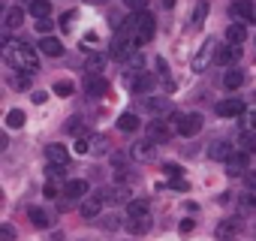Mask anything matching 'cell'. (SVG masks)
I'll list each match as a JSON object with an SVG mask.
<instances>
[{
  "instance_id": "cell-30",
  "label": "cell",
  "mask_w": 256,
  "mask_h": 241,
  "mask_svg": "<svg viewBox=\"0 0 256 241\" xmlns=\"http://www.w3.org/2000/svg\"><path fill=\"white\" fill-rule=\"evenodd\" d=\"M238 145H241V151H247V154H256V133H253V130H241V136H238Z\"/></svg>"
},
{
  "instance_id": "cell-28",
  "label": "cell",
  "mask_w": 256,
  "mask_h": 241,
  "mask_svg": "<svg viewBox=\"0 0 256 241\" xmlns=\"http://www.w3.org/2000/svg\"><path fill=\"white\" fill-rule=\"evenodd\" d=\"M118 130H124V133H136V130H139V118H136L133 112H124V114L118 118Z\"/></svg>"
},
{
  "instance_id": "cell-34",
  "label": "cell",
  "mask_w": 256,
  "mask_h": 241,
  "mask_svg": "<svg viewBox=\"0 0 256 241\" xmlns=\"http://www.w3.org/2000/svg\"><path fill=\"white\" fill-rule=\"evenodd\" d=\"M90 154H108V139L106 136L90 139Z\"/></svg>"
},
{
  "instance_id": "cell-42",
  "label": "cell",
  "mask_w": 256,
  "mask_h": 241,
  "mask_svg": "<svg viewBox=\"0 0 256 241\" xmlns=\"http://www.w3.org/2000/svg\"><path fill=\"white\" fill-rule=\"evenodd\" d=\"M90 151V139L88 136H78V142H76V154H88Z\"/></svg>"
},
{
  "instance_id": "cell-54",
  "label": "cell",
  "mask_w": 256,
  "mask_h": 241,
  "mask_svg": "<svg viewBox=\"0 0 256 241\" xmlns=\"http://www.w3.org/2000/svg\"><path fill=\"white\" fill-rule=\"evenodd\" d=\"M46 100H48V94H46V90H36V94H34V102H46Z\"/></svg>"
},
{
  "instance_id": "cell-50",
  "label": "cell",
  "mask_w": 256,
  "mask_h": 241,
  "mask_svg": "<svg viewBox=\"0 0 256 241\" xmlns=\"http://www.w3.org/2000/svg\"><path fill=\"white\" fill-rule=\"evenodd\" d=\"M169 187H172V190H187V184H184L181 178H172V181H169Z\"/></svg>"
},
{
  "instance_id": "cell-48",
  "label": "cell",
  "mask_w": 256,
  "mask_h": 241,
  "mask_svg": "<svg viewBox=\"0 0 256 241\" xmlns=\"http://www.w3.org/2000/svg\"><path fill=\"white\" fill-rule=\"evenodd\" d=\"M70 22H72V12H64V16H60V28H64V30H70V28H72Z\"/></svg>"
},
{
  "instance_id": "cell-8",
  "label": "cell",
  "mask_w": 256,
  "mask_h": 241,
  "mask_svg": "<svg viewBox=\"0 0 256 241\" xmlns=\"http://www.w3.org/2000/svg\"><path fill=\"white\" fill-rule=\"evenodd\" d=\"M238 54H241V46L220 42V46H217V54H214V64H220V66H232V64L238 60Z\"/></svg>"
},
{
  "instance_id": "cell-39",
  "label": "cell",
  "mask_w": 256,
  "mask_h": 241,
  "mask_svg": "<svg viewBox=\"0 0 256 241\" xmlns=\"http://www.w3.org/2000/svg\"><path fill=\"white\" fill-rule=\"evenodd\" d=\"M34 28H36L42 36H48V34H52V28H54V24H52V16H48V18H36V24H34Z\"/></svg>"
},
{
  "instance_id": "cell-1",
  "label": "cell",
  "mask_w": 256,
  "mask_h": 241,
  "mask_svg": "<svg viewBox=\"0 0 256 241\" xmlns=\"http://www.w3.org/2000/svg\"><path fill=\"white\" fill-rule=\"evenodd\" d=\"M6 60L22 70V72H36L40 70V58H36V48L28 46V42H12L6 40Z\"/></svg>"
},
{
  "instance_id": "cell-46",
  "label": "cell",
  "mask_w": 256,
  "mask_h": 241,
  "mask_svg": "<svg viewBox=\"0 0 256 241\" xmlns=\"http://www.w3.org/2000/svg\"><path fill=\"white\" fill-rule=\"evenodd\" d=\"M12 84H16L18 90H28V88H30V78H28V76H16V78H12Z\"/></svg>"
},
{
  "instance_id": "cell-56",
  "label": "cell",
  "mask_w": 256,
  "mask_h": 241,
  "mask_svg": "<svg viewBox=\"0 0 256 241\" xmlns=\"http://www.w3.org/2000/svg\"><path fill=\"white\" fill-rule=\"evenodd\" d=\"M52 241H64V232H52Z\"/></svg>"
},
{
  "instance_id": "cell-47",
  "label": "cell",
  "mask_w": 256,
  "mask_h": 241,
  "mask_svg": "<svg viewBox=\"0 0 256 241\" xmlns=\"http://www.w3.org/2000/svg\"><path fill=\"white\" fill-rule=\"evenodd\" d=\"M0 238H4V241H12V238H16V229H12L10 223H4V229H0Z\"/></svg>"
},
{
  "instance_id": "cell-20",
  "label": "cell",
  "mask_w": 256,
  "mask_h": 241,
  "mask_svg": "<svg viewBox=\"0 0 256 241\" xmlns=\"http://www.w3.org/2000/svg\"><path fill=\"white\" fill-rule=\"evenodd\" d=\"M205 18H208V0H199V4H196V10L190 12V30H199L202 24H205Z\"/></svg>"
},
{
  "instance_id": "cell-29",
  "label": "cell",
  "mask_w": 256,
  "mask_h": 241,
  "mask_svg": "<svg viewBox=\"0 0 256 241\" xmlns=\"http://www.w3.org/2000/svg\"><path fill=\"white\" fill-rule=\"evenodd\" d=\"M241 82H244V72H241V70H235V66H232V70L223 76V88H226V90H235V88H241Z\"/></svg>"
},
{
  "instance_id": "cell-12",
  "label": "cell",
  "mask_w": 256,
  "mask_h": 241,
  "mask_svg": "<svg viewBox=\"0 0 256 241\" xmlns=\"http://www.w3.org/2000/svg\"><path fill=\"white\" fill-rule=\"evenodd\" d=\"M106 90H108V82H106L100 72H88V76H84V94H88V96H102Z\"/></svg>"
},
{
  "instance_id": "cell-45",
  "label": "cell",
  "mask_w": 256,
  "mask_h": 241,
  "mask_svg": "<svg viewBox=\"0 0 256 241\" xmlns=\"http://www.w3.org/2000/svg\"><path fill=\"white\" fill-rule=\"evenodd\" d=\"M163 172H166L169 178H181V166H178V163H166V166H163Z\"/></svg>"
},
{
  "instance_id": "cell-11",
  "label": "cell",
  "mask_w": 256,
  "mask_h": 241,
  "mask_svg": "<svg viewBox=\"0 0 256 241\" xmlns=\"http://www.w3.org/2000/svg\"><path fill=\"white\" fill-rule=\"evenodd\" d=\"M145 136L148 139H154L157 145H163V142H169V120H151V124L145 127Z\"/></svg>"
},
{
  "instance_id": "cell-35",
  "label": "cell",
  "mask_w": 256,
  "mask_h": 241,
  "mask_svg": "<svg viewBox=\"0 0 256 241\" xmlns=\"http://www.w3.org/2000/svg\"><path fill=\"white\" fill-rule=\"evenodd\" d=\"M66 133H72V136H84V124H82V118H70V120H66Z\"/></svg>"
},
{
  "instance_id": "cell-18",
  "label": "cell",
  "mask_w": 256,
  "mask_h": 241,
  "mask_svg": "<svg viewBox=\"0 0 256 241\" xmlns=\"http://www.w3.org/2000/svg\"><path fill=\"white\" fill-rule=\"evenodd\" d=\"M40 52H42V54H48V58H60V54H64V42H60L58 36H52V34H48V36H42V40H40Z\"/></svg>"
},
{
  "instance_id": "cell-13",
  "label": "cell",
  "mask_w": 256,
  "mask_h": 241,
  "mask_svg": "<svg viewBox=\"0 0 256 241\" xmlns=\"http://www.w3.org/2000/svg\"><path fill=\"white\" fill-rule=\"evenodd\" d=\"M217 114H220V118H241V114H244V102H241L238 96L220 100V102H217Z\"/></svg>"
},
{
  "instance_id": "cell-15",
  "label": "cell",
  "mask_w": 256,
  "mask_h": 241,
  "mask_svg": "<svg viewBox=\"0 0 256 241\" xmlns=\"http://www.w3.org/2000/svg\"><path fill=\"white\" fill-rule=\"evenodd\" d=\"M178 133L181 136H196V133H202V114H184L181 118V124H178Z\"/></svg>"
},
{
  "instance_id": "cell-38",
  "label": "cell",
  "mask_w": 256,
  "mask_h": 241,
  "mask_svg": "<svg viewBox=\"0 0 256 241\" xmlns=\"http://www.w3.org/2000/svg\"><path fill=\"white\" fill-rule=\"evenodd\" d=\"M126 64H130V70H133V72H139V70H145V58H142V52H133V58H130V60H126Z\"/></svg>"
},
{
  "instance_id": "cell-43",
  "label": "cell",
  "mask_w": 256,
  "mask_h": 241,
  "mask_svg": "<svg viewBox=\"0 0 256 241\" xmlns=\"http://www.w3.org/2000/svg\"><path fill=\"white\" fill-rule=\"evenodd\" d=\"M154 66H157V72H160L163 78H169V64H166V58H157V60H154Z\"/></svg>"
},
{
  "instance_id": "cell-36",
  "label": "cell",
  "mask_w": 256,
  "mask_h": 241,
  "mask_svg": "<svg viewBox=\"0 0 256 241\" xmlns=\"http://www.w3.org/2000/svg\"><path fill=\"white\" fill-rule=\"evenodd\" d=\"M102 64H106V54H90L88 58V72H100Z\"/></svg>"
},
{
  "instance_id": "cell-44",
  "label": "cell",
  "mask_w": 256,
  "mask_h": 241,
  "mask_svg": "<svg viewBox=\"0 0 256 241\" xmlns=\"http://www.w3.org/2000/svg\"><path fill=\"white\" fill-rule=\"evenodd\" d=\"M64 172H66V166H64V163H48V175H52V178H60Z\"/></svg>"
},
{
  "instance_id": "cell-16",
  "label": "cell",
  "mask_w": 256,
  "mask_h": 241,
  "mask_svg": "<svg viewBox=\"0 0 256 241\" xmlns=\"http://www.w3.org/2000/svg\"><path fill=\"white\" fill-rule=\"evenodd\" d=\"M133 157H136V160H142V163L154 160V157H157V142L145 136V142H136V145H133Z\"/></svg>"
},
{
  "instance_id": "cell-51",
  "label": "cell",
  "mask_w": 256,
  "mask_h": 241,
  "mask_svg": "<svg viewBox=\"0 0 256 241\" xmlns=\"http://www.w3.org/2000/svg\"><path fill=\"white\" fill-rule=\"evenodd\" d=\"M244 178H247V187H250V190H253V193H256V172H247V175H244Z\"/></svg>"
},
{
  "instance_id": "cell-55",
  "label": "cell",
  "mask_w": 256,
  "mask_h": 241,
  "mask_svg": "<svg viewBox=\"0 0 256 241\" xmlns=\"http://www.w3.org/2000/svg\"><path fill=\"white\" fill-rule=\"evenodd\" d=\"M160 4H163V6H166V10H172V6H175V4H178V0H160Z\"/></svg>"
},
{
  "instance_id": "cell-4",
  "label": "cell",
  "mask_w": 256,
  "mask_h": 241,
  "mask_svg": "<svg viewBox=\"0 0 256 241\" xmlns=\"http://www.w3.org/2000/svg\"><path fill=\"white\" fill-rule=\"evenodd\" d=\"M214 54H217V40H205L193 54V72H205L214 64Z\"/></svg>"
},
{
  "instance_id": "cell-21",
  "label": "cell",
  "mask_w": 256,
  "mask_h": 241,
  "mask_svg": "<svg viewBox=\"0 0 256 241\" xmlns=\"http://www.w3.org/2000/svg\"><path fill=\"white\" fill-rule=\"evenodd\" d=\"M244 40H247V28H244V22H235V24L226 28V42H232V46H244Z\"/></svg>"
},
{
  "instance_id": "cell-24",
  "label": "cell",
  "mask_w": 256,
  "mask_h": 241,
  "mask_svg": "<svg viewBox=\"0 0 256 241\" xmlns=\"http://www.w3.org/2000/svg\"><path fill=\"white\" fill-rule=\"evenodd\" d=\"M28 12L34 18H48L52 16V0H30L28 4Z\"/></svg>"
},
{
  "instance_id": "cell-26",
  "label": "cell",
  "mask_w": 256,
  "mask_h": 241,
  "mask_svg": "<svg viewBox=\"0 0 256 241\" xmlns=\"http://www.w3.org/2000/svg\"><path fill=\"white\" fill-rule=\"evenodd\" d=\"M148 211H151L148 199H130L126 202V217H148Z\"/></svg>"
},
{
  "instance_id": "cell-37",
  "label": "cell",
  "mask_w": 256,
  "mask_h": 241,
  "mask_svg": "<svg viewBox=\"0 0 256 241\" xmlns=\"http://www.w3.org/2000/svg\"><path fill=\"white\" fill-rule=\"evenodd\" d=\"M42 193H46L48 199H58V196H60V184H58L54 178H48V181H46V190H42Z\"/></svg>"
},
{
  "instance_id": "cell-2",
  "label": "cell",
  "mask_w": 256,
  "mask_h": 241,
  "mask_svg": "<svg viewBox=\"0 0 256 241\" xmlns=\"http://www.w3.org/2000/svg\"><path fill=\"white\" fill-rule=\"evenodd\" d=\"M136 46H139V40H136L133 34H124V30H120V34L112 40L108 58H114V60H130V58H133V52H139Z\"/></svg>"
},
{
  "instance_id": "cell-41",
  "label": "cell",
  "mask_w": 256,
  "mask_h": 241,
  "mask_svg": "<svg viewBox=\"0 0 256 241\" xmlns=\"http://www.w3.org/2000/svg\"><path fill=\"white\" fill-rule=\"evenodd\" d=\"M54 94H58V96H70V94H72V82H58V84H54Z\"/></svg>"
},
{
  "instance_id": "cell-31",
  "label": "cell",
  "mask_w": 256,
  "mask_h": 241,
  "mask_svg": "<svg viewBox=\"0 0 256 241\" xmlns=\"http://www.w3.org/2000/svg\"><path fill=\"white\" fill-rule=\"evenodd\" d=\"M22 22H24V10L12 6V10L6 12V30H16V28H22Z\"/></svg>"
},
{
  "instance_id": "cell-33",
  "label": "cell",
  "mask_w": 256,
  "mask_h": 241,
  "mask_svg": "<svg viewBox=\"0 0 256 241\" xmlns=\"http://www.w3.org/2000/svg\"><path fill=\"white\" fill-rule=\"evenodd\" d=\"M24 120H28L24 112H22V108H12V112L6 114V127H10V130H18V127H24Z\"/></svg>"
},
{
  "instance_id": "cell-7",
  "label": "cell",
  "mask_w": 256,
  "mask_h": 241,
  "mask_svg": "<svg viewBox=\"0 0 256 241\" xmlns=\"http://www.w3.org/2000/svg\"><path fill=\"white\" fill-rule=\"evenodd\" d=\"M247 169H250V154H247V151H235V154L226 160V175H229V178L247 175Z\"/></svg>"
},
{
  "instance_id": "cell-57",
  "label": "cell",
  "mask_w": 256,
  "mask_h": 241,
  "mask_svg": "<svg viewBox=\"0 0 256 241\" xmlns=\"http://www.w3.org/2000/svg\"><path fill=\"white\" fill-rule=\"evenodd\" d=\"M90 4H106V0H90Z\"/></svg>"
},
{
  "instance_id": "cell-40",
  "label": "cell",
  "mask_w": 256,
  "mask_h": 241,
  "mask_svg": "<svg viewBox=\"0 0 256 241\" xmlns=\"http://www.w3.org/2000/svg\"><path fill=\"white\" fill-rule=\"evenodd\" d=\"M124 6L133 12H142V10H148V0H124Z\"/></svg>"
},
{
  "instance_id": "cell-53",
  "label": "cell",
  "mask_w": 256,
  "mask_h": 241,
  "mask_svg": "<svg viewBox=\"0 0 256 241\" xmlns=\"http://www.w3.org/2000/svg\"><path fill=\"white\" fill-rule=\"evenodd\" d=\"M181 232H184V235H187V232H193V220H190V217H187V220H181Z\"/></svg>"
},
{
  "instance_id": "cell-27",
  "label": "cell",
  "mask_w": 256,
  "mask_h": 241,
  "mask_svg": "<svg viewBox=\"0 0 256 241\" xmlns=\"http://www.w3.org/2000/svg\"><path fill=\"white\" fill-rule=\"evenodd\" d=\"M28 214H30V223H34V226H40V229H46V226H52V223H54V217H52L48 211L36 208V205H34V208H30Z\"/></svg>"
},
{
  "instance_id": "cell-6",
  "label": "cell",
  "mask_w": 256,
  "mask_h": 241,
  "mask_svg": "<svg viewBox=\"0 0 256 241\" xmlns=\"http://www.w3.org/2000/svg\"><path fill=\"white\" fill-rule=\"evenodd\" d=\"M232 18L235 22H244V24H256V4H250V0H235V4L229 6Z\"/></svg>"
},
{
  "instance_id": "cell-14",
  "label": "cell",
  "mask_w": 256,
  "mask_h": 241,
  "mask_svg": "<svg viewBox=\"0 0 256 241\" xmlns=\"http://www.w3.org/2000/svg\"><path fill=\"white\" fill-rule=\"evenodd\" d=\"M106 205H118V202H130V190L126 187H106V190H100L96 193Z\"/></svg>"
},
{
  "instance_id": "cell-25",
  "label": "cell",
  "mask_w": 256,
  "mask_h": 241,
  "mask_svg": "<svg viewBox=\"0 0 256 241\" xmlns=\"http://www.w3.org/2000/svg\"><path fill=\"white\" fill-rule=\"evenodd\" d=\"M235 151H232V145L229 142H211V148H208V157L211 160H229Z\"/></svg>"
},
{
  "instance_id": "cell-5",
  "label": "cell",
  "mask_w": 256,
  "mask_h": 241,
  "mask_svg": "<svg viewBox=\"0 0 256 241\" xmlns=\"http://www.w3.org/2000/svg\"><path fill=\"white\" fill-rule=\"evenodd\" d=\"M126 84H130V90L133 94H151L154 90V84H157V78L151 76V72H145V70H139V72H126Z\"/></svg>"
},
{
  "instance_id": "cell-52",
  "label": "cell",
  "mask_w": 256,
  "mask_h": 241,
  "mask_svg": "<svg viewBox=\"0 0 256 241\" xmlns=\"http://www.w3.org/2000/svg\"><path fill=\"white\" fill-rule=\"evenodd\" d=\"M102 226H106V229H118V226H120V220H112V217H106V220H102Z\"/></svg>"
},
{
  "instance_id": "cell-10",
  "label": "cell",
  "mask_w": 256,
  "mask_h": 241,
  "mask_svg": "<svg viewBox=\"0 0 256 241\" xmlns=\"http://www.w3.org/2000/svg\"><path fill=\"white\" fill-rule=\"evenodd\" d=\"M238 232H241V220H238V217H226V220H220L217 229H214V235H217L220 241H232Z\"/></svg>"
},
{
  "instance_id": "cell-23",
  "label": "cell",
  "mask_w": 256,
  "mask_h": 241,
  "mask_svg": "<svg viewBox=\"0 0 256 241\" xmlns=\"http://www.w3.org/2000/svg\"><path fill=\"white\" fill-rule=\"evenodd\" d=\"M46 160L48 163H70V151L64 148V145H46Z\"/></svg>"
},
{
  "instance_id": "cell-3",
  "label": "cell",
  "mask_w": 256,
  "mask_h": 241,
  "mask_svg": "<svg viewBox=\"0 0 256 241\" xmlns=\"http://www.w3.org/2000/svg\"><path fill=\"white\" fill-rule=\"evenodd\" d=\"M154 34H157V18H154V12H148V10L136 12V40H139V42H151Z\"/></svg>"
},
{
  "instance_id": "cell-19",
  "label": "cell",
  "mask_w": 256,
  "mask_h": 241,
  "mask_svg": "<svg viewBox=\"0 0 256 241\" xmlns=\"http://www.w3.org/2000/svg\"><path fill=\"white\" fill-rule=\"evenodd\" d=\"M64 193H66L70 202H82L84 193H88V181H84V178H76V181H70V184L64 187Z\"/></svg>"
},
{
  "instance_id": "cell-49",
  "label": "cell",
  "mask_w": 256,
  "mask_h": 241,
  "mask_svg": "<svg viewBox=\"0 0 256 241\" xmlns=\"http://www.w3.org/2000/svg\"><path fill=\"white\" fill-rule=\"evenodd\" d=\"M244 127H256V112H247L244 114Z\"/></svg>"
},
{
  "instance_id": "cell-32",
  "label": "cell",
  "mask_w": 256,
  "mask_h": 241,
  "mask_svg": "<svg viewBox=\"0 0 256 241\" xmlns=\"http://www.w3.org/2000/svg\"><path fill=\"white\" fill-rule=\"evenodd\" d=\"M238 211H241V214H253V211H256V193H241Z\"/></svg>"
},
{
  "instance_id": "cell-22",
  "label": "cell",
  "mask_w": 256,
  "mask_h": 241,
  "mask_svg": "<svg viewBox=\"0 0 256 241\" xmlns=\"http://www.w3.org/2000/svg\"><path fill=\"white\" fill-rule=\"evenodd\" d=\"M124 229L133 232V235H145V232L151 229V220H148V217H126V220H124Z\"/></svg>"
},
{
  "instance_id": "cell-17",
  "label": "cell",
  "mask_w": 256,
  "mask_h": 241,
  "mask_svg": "<svg viewBox=\"0 0 256 241\" xmlns=\"http://www.w3.org/2000/svg\"><path fill=\"white\" fill-rule=\"evenodd\" d=\"M102 199L100 196H90V199H82V205H78V211H82V217L84 220H96L100 217V211H102Z\"/></svg>"
},
{
  "instance_id": "cell-9",
  "label": "cell",
  "mask_w": 256,
  "mask_h": 241,
  "mask_svg": "<svg viewBox=\"0 0 256 241\" xmlns=\"http://www.w3.org/2000/svg\"><path fill=\"white\" fill-rule=\"evenodd\" d=\"M145 108H148L154 118H169V114H172V100H169V96H148V100H145Z\"/></svg>"
}]
</instances>
